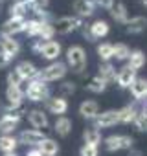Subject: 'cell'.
<instances>
[{
    "label": "cell",
    "mask_w": 147,
    "mask_h": 156,
    "mask_svg": "<svg viewBox=\"0 0 147 156\" xmlns=\"http://www.w3.org/2000/svg\"><path fill=\"white\" fill-rule=\"evenodd\" d=\"M142 4H143V6H147V0H142Z\"/></svg>",
    "instance_id": "48"
},
{
    "label": "cell",
    "mask_w": 147,
    "mask_h": 156,
    "mask_svg": "<svg viewBox=\"0 0 147 156\" xmlns=\"http://www.w3.org/2000/svg\"><path fill=\"white\" fill-rule=\"evenodd\" d=\"M37 149L42 152V156H57V152H59V143H57L55 140H52V138H44V140L39 143Z\"/></svg>",
    "instance_id": "19"
},
{
    "label": "cell",
    "mask_w": 147,
    "mask_h": 156,
    "mask_svg": "<svg viewBox=\"0 0 147 156\" xmlns=\"http://www.w3.org/2000/svg\"><path fill=\"white\" fill-rule=\"evenodd\" d=\"M94 9H96V6H94L92 0H76V2H74V11L77 13L79 19L92 17L94 15Z\"/></svg>",
    "instance_id": "15"
},
{
    "label": "cell",
    "mask_w": 147,
    "mask_h": 156,
    "mask_svg": "<svg viewBox=\"0 0 147 156\" xmlns=\"http://www.w3.org/2000/svg\"><path fill=\"white\" fill-rule=\"evenodd\" d=\"M94 6H99V8H105V9H110L114 6V0H92Z\"/></svg>",
    "instance_id": "42"
},
{
    "label": "cell",
    "mask_w": 147,
    "mask_h": 156,
    "mask_svg": "<svg viewBox=\"0 0 147 156\" xmlns=\"http://www.w3.org/2000/svg\"><path fill=\"white\" fill-rule=\"evenodd\" d=\"M118 123V110H107L94 118V129H109Z\"/></svg>",
    "instance_id": "9"
},
{
    "label": "cell",
    "mask_w": 147,
    "mask_h": 156,
    "mask_svg": "<svg viewBox=\"0 0 147 156\" xmlns=\"http://www.w3.org/2000/svg\"><path fill=\"white\" fill-rule=\"evenodd\" d=\"M59 88H61V98H64V99H66L68 96H72L74 92H76V85L70 83V81H64Z\"/></svg>",
    "instance_id": "38"
},
{
    "label": "cell",
    "mask_w": 147,
    "mask_h": 156,
    "mask_svg": "<svg viewBox=\"0 0 147 156\" xmlns=\"http://www.w3.org/2000/svg\"><path fill=\"white\" fill-rule=\"evenodd\" d=\"M19 127V121L2 114V118H0V134H13V130Z\"/></svg>",
    "instance_id": "25"
},
{
    "label": "cell",
    "mask_w": 147,
    "mask_h": 156,
    "mask_svg": "<svg viewBox=\"0 0 147 156\" xmlns=\"http://www.w3.org/2000/svg\"><path fill=\"white\" fill-rule=\"evenodd\" d=\"M147 28V19L145 17H134L127 20V31L129 33H140Z\"/></svg>",
    "instance_id": "26"
},
{
    "label": "cell",
    "mask_w": 147,
    "mask_h": 156,
    "mask_svg": "<svg viewBox=\"0 0 147 156\" xmlns=\"http://www.w3.org/2000/svg\"><path fill=\"white\" fill-rule=\"evenodd\" d=\"M66 66L76 73H83L87 68V51L81 46H70L66 50Z\"/></svg>",
    "instance_id": "1"
},
{
    "label": "cell",
    "mask_w": 147,
    "mask_h": 156,
    "mask_svg": "<svg viewBox=\"0 0 147 156\" xmlns=\"http://www.w3.org/2000/svg\"><path fill=\"white\" fill-rule=\"evenodd\" d=\"M26 28V19H19V17H9L0 30V35H8V37H15L17 33H24Z\"/></svg>",
    "instance_id": "5"
},
{
    "label": "cell",
    "mask_w": 147,
    "mask_h": 156,
    "mask_svg": "<svg viewBox=\"0 0 147 156\" xmlns=\"http://www.w3.org/2000/svg\"><path fill=\"white\" fill-rule=\"evenodd\" d=\"M129 156H143V154H142V151H138V149H129Z\"/></svg>",
    "instance_id": "46"
},
{
    "label": "cell",
    "mask_w": 147,
    "mask_h": 156,
    "mask_svg": "<svg viewBox=\"0 0 147 156\" xmlns=\"http://www.w3.org/2000/svg\"><path fill=\"white\" fill-rule=\"evenodd\" d=\"M4 114L9 116V118H13V119H17V121H20V119L24 118V114H28V112H26L24 105H20V107H13V108L6 107V108H4Z\"/></svg>",
    "instance_id": "35"
},
{
    "label": "cell",
    "mask_w": 147,
    "mask_h": 156,
    "mask_svg": "<svg viewBox=\"0 0 147 156\" xmlns=\"http://www.w3.org/2000/svg\"><path fill=\"white\" fill-rule=\"evenodd\" d=\"M4 156H19L17 152H8V154H4Z\"/></svg>",
    "instance_id": "47"
},
{
    "label": "cell",
    "mask_w": 147,
    "mask_h": 156,
    "mask_svg": "<svg viewBox=\"0 0 147 156\" xmlns=\"http://www.w3.org/2000/svg\"><path fill=\"white\" fill-rule=\"evenodd\" d=\"M83 140H85V143H88V145H94V147H98V145L101 143V132H99L98 129L90 127V129H87V130L83 132Z\"/></svg>",
    "instance_id": "29"
},
{
    "label": "cell",
    "mask_w": 147,
    "mask_h": 156,
    "mask_svg": "<svg viewBox=\"0 0 147 156\" xmlns=\"http://www.w3.org/2000/svg\"><path fill=\"white\" fill-rule=\"evenodd\" d=\"M79 154H81V156H98V147H94V145H88V143H85V145L81 147Z\"/></svg>",
    "instance_id": "40"
},
{
    "label": "cell",
    "mask_w": 147,
    "mask_h": 156,
    "mask_svg": "<svg viewBox=\"0 0 147 156\" xmlns=\"http://www.w3.org/2000/svg\"><path fill=\"white\" fill-rule=\"evenodd\" d=\"M98 77H101V79L109 85L110 81H116V68L110 64V62H101L99 64V73Z\"/></svg>",
    "instance_id": "23"
},
{
    "label": "cell",
    "mask_w": 147,
    "mask_h": 156,
    "mask_svg": "<svg viewBox=\"0 0 147 156\" xmlns=\"http://www.w3.org/2000/svg\"><path fill=\"white\" fill-rule=\"evenodd\" d=\"M26 156H42V152H41L39 149H31V151H28Z\"/></svg>",
    "instance_id": "45"
},
{
    "label": "cell",
    "mask_w": 147,
    "mask_h": 156,
    "mask_svg": "<svg viewBox=\"0 0 147 156\" xmlns=\"http://www.w3.org/2000/svg\"><path fill=\"white\" fill-rule=\"evenodd\" d=\"M105 147H107V151H110V152L121 151V136H118V134L109 136V138L105 140Z\"/></svg>",
    "instance_id": "36"
},
{
    "label": "cell",
    "mask_w": 147,
    "mask_h": 156,
    "mask_svg": "<svg viewBox=\"0 0 147 156\" xmlns=\"http://www.w3.org/2000/svg\"><path fill=\"white\" fill-rule=\"evenodd\" d=\"M52 26H53V31H55V33H59V35H68V33H72L76 28H81L83 22H81V19H76V17H61V19H57Z\"/></svg>",
    "instance_id": "4"
},
{
    "label": "cell",
    "mask_w": 147,
    "mask_h": 156,
    "mask_svg": "<svg viewBox=\"0 0 147 156\" xmlns=\"http://www.w3.org/2000/svg\"><path fill=\"white\" fill-rule=\"evenodd\" d=\"M15 72L20 75L22 81H33V79H37V77H39L37 66H35L33 62H30V61H20V62L15 66Z\"/></svg>",
    "instance_id": "8"
},
{
    "label": "cell",
    "mask_w": 147,
    "mask_h": 156,
    "mask_svg": "<svg viewBox=\"0 0 147 156\" xmlns=\"http://www.w3.org/2000/svg\"><path fill=\"white\" fill-rule=\"evenodd\" d=\"M109 33V24L105 20H96L92 26H90V35L92 39H101Z\"/></svg>",
    "instance_id": "28"
},
{
    "label": "cell",
    "mask_w": 147,
    "mask_h": 156,
    "mask_svg": "<svg viewBox=\"0 0 147 156\" xmlns=\"http://www.w3.org/2000/svg\"><path fill=\"white\" fill-rule=\"evenodd\" d=\"M24 98H28L30 101L33 103H39V101H46L50 98V88L44 81L41 79H33L28 83V88L24 92Z\"/></svg>",
    "instance_id": "3"
},
{
    "label": "cell",
    "mask_w": 147,
    "mask_h": 156,
    "mask_svg": "<svg viewBox=\"0 0 147 156\" xmlns=\"http://www.w3.org/2000/svg\"><path fill=\"white\" fill-rule=\"evenodd\" d=\"M22 83H24V81L20 79V75H19V73H17L15 70L8 73V85H13V87H20Z\"/></svg>",
    "instance_id": "39"
},
{
    "label": "cell",
    "mask_w": 147,
    "mask_h": 156,
    "mask_svg": "<svg viewBox=\"0 0 147 156\" xmlns=\"http://www.w3.org/2000/svg\"><path fill=\"white\" fill-rule=\"evenodd\" d=\"M30 4H31L33 11H44L50 4V0H30Z\"/></svg>",
    "instance_id": "41"
},
{
    "label": "cell",
    "mask_w": 147,
    "mask_h": 156,
    "mask_svg": "<svg viewBox=\"0 0 147 156\" xmlns=\"http://www.w3.org/2000/svg\"><path fill=\"white\" fill-rule=\"evenodd\" d=\"M131 88V94H132V98L136 99V101H142L143 98H145V88H147V81L145 79H136L132 81V85L129 87Z\"/></svg>",
    "instance_id": "22"
},
{
    "label": "cell",
    "mask_w": 147,
    "mask_h": 156,
    "mask_svg": "<svg viewBox=\"0 0 147 156\" xmlns=\"http://www.w3.org/2000/svg\"><path fill=\"white\" fill-rule=\"evenodd\" d=\"M110 15L116 22H121V24H127V8L123 2H116L112 8H110Z\"/></svg>",
    "instance_id": "24"
},
{
    "label": "cell",
    "mask_w": 147,
    "mask_h": 156,
    "mask_svg": "<svg viewBox=\"0 0 147 156\" xmlns=\"http://www.w3.org/2000/svg\"><path fill=\"white\" fill-rule=\"evenodd\" d=\"M79 114H81L85 119H94V118L99 114V107H98L96 101L87 99V101H83V103L79 105Z\"/></svg>",
    "instance_id": "17"
},
{
    "label": "cell",
    "mask_w": 147,
    "mask_h": 156,
    "mask_svg": "<svg viewBox=\"0 0 147 156\" xmlns=\"http://www.w3.org/2000/svg\"><path fill=\"white\" fill-rule=\"evenodd\" d=\"M98 55H99V59L103 62H110V59L114 55V44H109V42L99 44L98 46Z\"/></svg>",
    "instance_id": "31"
},
{
    "label": "cell",
    "mask_w": 147,
    "mask_h": 156,
    "mask_svg": "<svg viewBox=\"0 0 147 156\" xmlns=\"http://www.w3.org/2000/svg\"><path fill=\"white\" fill-rule=\"evenodd\" d=\"M66 72H68V66H66L64 62L53 61V62L48 64L46 68L39 70V77H37V79H41V81H44V83L59 81V79H63V77L66 75Z\"/></svg>",
    "instance_id": "2"
},
{
    "label": "cell",
    "mask_w": 147,
    "mask_h": 156,
    "mask_svg": "<svg viewBox=\"0 0 147 156\" xmlns=\"http://www.w3.org/2000/svg\"><path fill=\"white\" fill-rule=\"evenodd\" d=\"M134 123H136V129H138L140 132H145V130H147V101H145L143 107L138 110Z\"/></svg>",
    "instance_id": "30"
},
{
    "label": "cell",
    "mask_w": 147,
    "mask_h": 156,
    "mask_svg": "<svg viewBox=\"0 0 147 156\" xmlns=\"http://www.w3.org/2000/svg\"><path fill=\"white\" fill-rule=\"evenodd\" d=\"M129 66H131L132 70H140V68H143V66H145V53H143L142 50H134V51H131V55H129Z\"/></svg>",
    "instance_id": "27"
},
{
    "label": "cell",
    "mask_w": 147,
    "mask_h": 156,
    "mask_svg": "<svg viewBox=\"0 0 147 156\" xmlns=\"http://www.w3.org/2000/svg\"><path fill=\"white\" fill-rule=\"evenodd\" d=\"M9 62H11V59L4 53V51H0V68H6V66H9Z\"/></svg>",
    "instance_id": "44"
},
{
    "label": "cell",
    "mask_w": 147,
    "mask_h": 156,
    "mask_svg": "<svg viewBox=\"0 0 147 156\" xmlns=\"http://www.w3.org/2000/svg\"><path fill=\"white\" fill-rule=\"evenodd\" d=\"M42 22L37 20V19H28L26 20V28H24V33L28 37H39V30H41Z\"/></svg>",
    "instance_id": "32"
},
{
    "label": "cell",
    "mask_w": 147,
    "mask_h": 156,
    "mask_svg": "<svg viewBox=\"0 0 147 156\" xmlns=\"http://www.w3.org/2000/svg\"><path fill=\"white\" fill-rule=\"evenodd\" d=\"M129 55H131V50H129L127 44H116L114 46V55L112 57H116L118 61H125V59H129Z\"/></svg>",
    "instance_id": "37"
},
{
    "label": "cell",
    "mask_w": 147,
    "mask_h": 156,
    "mask_svg": "<svg viewBox=\"0 0 147 156\" xmlns=\"http://www.w3.org/2000/svg\"><path fill=\"white\" fill-rule=\"evenodd\" d=\"M31 11H33V8L30 4V0H26V2H13V6L9 8V15L11 17H19V19H26V20H28V15Z\"/></svg>",
    "instance_id": "16"
},
{
    "label": "cell",
    "mask_w": 147,
    "mask_h": 156,
    "mask_svg": "<svg viewBox=\"0 0 147 156\" xmlns=\"http://www.w3.org/2000/svg\"><path fill=\"white\" fill-rule=\"evenodd\" d=\"M28 121L35 130H41V129L48 127V116L44 114V110H39V108H33V110L28 112Z\"/></svg>",
    "instance_id": "13"
},
{
    "label": "cell",
    "mask_w": 147,
    "mask_h": 156,
    "mask_svg": "<svg viewBox=\"0 0 147 156\" xmlns=\"http://www.w3.org/2000/svg\"><path fill=\"white\" fill-rule=\"evenodd\" d=\"M46 136H44V132L42 130H35V129H26V130H22L20 134H19V145L22 143V145H30V147H33V145H37L39 147V143L44 140Z\"/></svg>",
    "instance_id": "7"
},
{
    "label": "cell",
    "mask_w": 147,
    "mask_h": 156,
    "mask_svg": "<svg viewBox=\"0 0 147 156\" xmlns=\"http://www.w3.org/2000/svg\"><path fill=\"white\" fill-rule=\"evenodd\" d=\"M87 88L90 90V92H94V94H101V92H105L107 90V83L101 79V77H92L90 79V83L87 85Z\"/></svg>",
    "instance_id": "33"
},
{
    "label": "cell",
    "mask_w": 147,
    "mask_h": 156,
    "mask_svg": "<svg viewBox=\"0 0 147 156\" xmlns=\"http://www.w3.org/2000/svg\"><path fill=\"white\" fill-rule=\"evenodd\" d=\"M6 99H8V107L9 108L20 107V105H24V92L20 90V87L8 85V88H6Z\"/></svg>",
    "instance_id": "12"
},
{
    "label": "cell",
    "mask_w": 147,
    "mask_h": 156,
    "mask_svg": "<svg viewBox=\"0 0 147 156\" xmlns=\"http://www.w3.org/2000/svg\"><path fill=\"white\" fill-rule=\"evenodd\" d=\"M0 51H4L11 61L20 53V42L15 37H8V35H0Z\"/></svg>",
    "instance_id": "6"
},
{
    "label": "cell",
    "mask_w": 147,
    "mask_h": 156,
    "mask_svg": "<svg viewBox=\"0 0 147 156\" xmlns=\"http://www.w3.org/2000/svg\"><path fill=\"white\" fill-rule=\"evenodd\" d=\"M61 51H63V48H61V44H59L57 41H46V42L42 44V48H41V53H39V55L53 62V61H57V59H59Z\"/></svg>",
    "instance_id": "11"
},
{
    "label": "cell",
    "mask_w": 147,
    "mask_h": 156,
    "mask_svg": "<svg viewBox=\"0 0 147 156\" xmlns=\"http://www.w3.org/2000/svg\"><path fill=\"white\" fill-rule=\"evenodd\" d=\"M134 79H136V70H132L129 64L123 66V68L116 73V83H118L121 88H129Z\"/></svg>",
    "instance_id": "14"
},
{
    "label": "cell",
    "mask_w": 147,
    "mask_h": 156,
    "mask_svg": "<svg viewBox=\"0 0 147 156\" xmlns=\"http://www.w3.org/2000/svg\"><path fill=\"white\" fill-rule=\"evenodd\" d=\"M44 42H46V41H41V39L33 41V44H31V51H33V53H41V48H42Z\"/></svg>",
    "instance_id": "43"
},
{
    "label": "cell",
    "mask_w": 147,
    "mask_h": 156,
    "mask_svg": "<svg viewBox=\"0 0 147 156\" xmlns=\"http://www.w3.org/2000/svg\"><path fill=\"white\" fill-rule=\"evenodd\" d=\"M53 35H55V31H53L52 22H42V26H41V30H39V37H37V39H41V41H53Z\"/></svg>",
    "instance_id": "34"
},
{
    "label": "cell",
    "mask_w": 147,
    "mask_h": 156,
    "mask_svg": "<svg viewBox=\"0 0 147 156\" xmlns=\"http://www.w3.org/2000/svg\"><path fill=\"white\" fill-rule=\"evenodd\" d=\"M44 103H46V108H48L52 114H55L57 118H59V116H64L66 110H68V101H66L64 98H61V96H55V98L50 96Z\"/></svg>",
    "instance_id": "10"
},
{
    "label": "cell",
    "mask_w": 147,
    "mask_h": 156,
    "mask_svg": "<svg viewBox=\"0 0 147 156\" xmlns=\"http://www.w3.org/2000/svg\"><path fill=\"white\" fill-rule=\"evenodd\" d=\"M53 130H55L59 136L66 138V136L70 134V130H72V121H70L66 116H59V118L55 119V123H53Z\"/></svg>",
    "instance_id": "21"
},
{
    "label": "cell",
    "mask_w": 147,
    "mask_h": 156,
    "mask_svg": "<svg viewBox=\"0 0 147 156\" xmlns=\"http://www.w3.org/2000/svg\"><path fill=\"white\" fill-rule=\"evenodd\" d=\"M17 145H19V140L13 134H2L0 136V152H4V154L15 152Z\"/></svg>",
    "instance_id": "20"
},
{
    "label": "cell",
    "mask_w": 147,
    "mask_h": 156,
    "mask_svg": "<svg viewBox=\"0 0 147 156\" xmlns=\"http://www.w3.org/2000/svg\"><path fill=\"white\" fill-rule=\"evenodd\" d=\"M136 114H138L136 105H127L118 110V123H134Z\"/></svg>",
    "instance_id": "18"
},
{
    "label": "cell",
    "mask_w": 147,
    "mask_h": 156,
    "mask_svg": "<svg viewBox=\"0 0 147 156\" xmlns=\"http://www.w3.org/2000/svg\"><path fill=\"white\" fill-rule=\"evenodd\" d=\"M145 98H147V88H145Z\"/></svg>",
    "instance_id": "49"
}]
</instances>
